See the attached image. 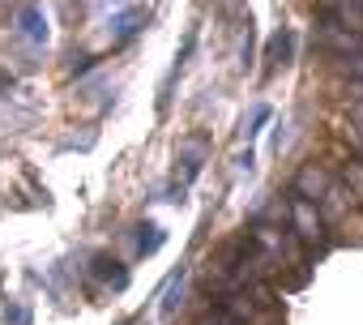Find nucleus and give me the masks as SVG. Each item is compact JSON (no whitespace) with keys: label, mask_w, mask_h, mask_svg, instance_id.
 Segmentation results:
<instances>
[{"label":"nucleus","mask_w":363,"mask_h":325,"mask_svg":"<svg viewBox=\"0 0 363 325\" xmlns=\"http://www.w3.org/2000/svg\"><path fill=\"white\" fill-rule=\"evenodd\" d=\"M286 219H291V231H295L299 244H320V240H325V219H320L316 202L291 193V202H286Z\"/></svg>","instance_id":"nucleus-1"},{"label":"nucleus","mask_w":363,"mask_h":325,"mask_svg":"<svg viewBox=\"0 0 363 325\" xmlns=\"http://www.w3.org/2000/svg\"><path fill=\"white\" fill-rule=\"evenodd\" d=\"M329 189H333V180H329V172L325 167H316V162H308V167H299V176H295V189L291 193H299V197H308V202H325L329 197Z\"/></svg>","instance_id":"nucleus-2"},{"label":"nucleus","mask_w":363,"mask_h":325,"mask_svg":"<svg viewBox=\"0 0 363 325\" xmlns=\"http://www.w3.org/2000/svg\"><path fill=\"white\" fill-rule=\"evenodd\" d=\"M329 22H337L342 31L363 35V0H329Z\"/></svg>","instance_id":"nucleus-3"},{"label":"nucleus","mask_w":363,"mask_h":325,"mask_svg":"<svg viewBox=\"0 0 363 325\" xmlns=\"http://www.w3.org/2000/svg\"><path fill=\"white\" fill-rule=\"evenodd\" d=\"M18 35H22L26 43H48V13H43L39 5H22V13H18Z\"/></svg>","instance_id":"nucleus-4"},{"label":"nucleus","mask_w":363,"mask_h":325,"mask_svg":"<svg viewBox=\"0 0 363 325\" xmlns=\"http://www.w3.org/2000/svg\"><path fill=\"white\" fill-rule=\"evenodd\" d=\"M201 158H206V141L201 137H189L184 145H179V162H184V172H179V189L201 176Z\"/></svg>","instance_id":"nucleus-5"},{"label":"nucleus","mask_w":363,"mask_h":325,"mask_svg":"<svg viewBox=\"0 0 363 325\" xmlns=\"http://www.w3.org/2000/svg\"><path fill=\"white\" fill-rule=\"evenodd\" d=\"M90 274H94L99 282H107L111 291H124V287H128V270H124V265H120L116 257H107V253H99V257H94Z\"/></svg>","instance_id":"nucleus-6"},{"label":"nucleus","mask_w":363,"mask_h":325,"mask_svg":"<svg viewBox=\"0 0 363 325\" xmlns=\"http://www.w3.org/2000/svg\"><path fill=\"white\" fill-rule=\"evenodd\" d=\"M184 287H189V270L179 265L175 274H171V282H167V291H162V321H175V312H179V304H184Z\"/></svg>","instance_id":"nucleus-7"},{"label":"nucleus","mask_w":363,"mask_h":325,"mask_svg":"<svg viewBox=\"0 0 363 325\" xmlns=\"http://www.w3.org/2000/svg\"><path fill=\"white\" fill-rule=\"evenodd\" d=\"M141 26H145V9H128V13H116V18H111V39H116V43H124V39H133Z\"/></svg>","instance_id":"nucleus-8"},{"label":"nucleus","mask_w":363,"mask_h":325,"mask_svg":"<svg viewBox=\"0 0 363 325\" xmlns=\"http://www.w3.org/2000/svg\"><path fill=\"white\" fill-rule=\"evenodd\" d=\"M162 244H167V231H162L158 223H141V227H137V253H141V257H154Z\"/></svg>","instance_id":"nucleus-9"},{"label":"nucleus","mask_w":363,"mask_h":325,"mask_svg":"<svg viewBox=\"0 0 363 325\" xmlns=\"http://www.w3.org/2000/svg\"><path fill=\"white\" fill-rule=\"evenodd\" d=\"M286 52H291V35H286V31H278V35L269 39V52H265L269 69H278V60H286Z\"/></svg>","instance_id":"nucleus-10"},{"label":"nucleus","mask_w":363,"mask_h":325,"mask_svg":"<svg viewBox=\"0 0 363 325\" xmlns=\"http://www.w3.org/2000/svg\"><path fill=\"white\" fill-rule=\"evenodd\" d=\"M265 120H269V107H265V103H257V107H252V120H244V137L252 141V137L261 133V124H265Z\"/></svg>","instance_id":"nucleus-11"},{"label":"nucleus","mask_w":363,"mask_h":325,"mask_svg":"<svg viewBox=\"0 0 363 325\" xmlns=\"http://www.w3.org/2000/svg\"><path fill=\"white\" fill-rule=\"evenodd\" d=\"M197 325H244V321H240V316H231V312H227V308L218 304V308H210V312H206V316H201Z\"/></svg>","instance_id":"nucleus-12"},{"label":"nucleus","mask_w":363,"mask_h":325,"mask_svg":"<svg viewBox=\"0 0 363 325\" xmlns=\"http://www.w3.org/2000/svg\"><path fill=\"white\" fill-rule=\"evenodd\" d=\"M346 189H350V197L363 202V162H350L346 167Z\"/></svg>","instance_id":"nucleus-13"},{"label":"nucleus","mask_w":363,"mask_h":325,"mask_svg":"<svg viewBox=\"0 0 363 325\" xmlns=\"http://www.w3.org/2000/svg\"><path fill=\"white\" fill-rule=\"evenodd\" d=\"M337 69H342V73H346L350 82H363V52H359V56H346V60H342Z\"/></svg>","instance_id":"nucleus-14"},{"label":"nucleus","mask_w":363,"mask_h":325,"mask_svg":"<svg viewBox=\"0 0 363 325\" xmlns=\"http://www.w3.org/2000/svg\"><path fill=\"white\" fill-rule=\"evenodd\" d=\"M5 325H30V308H26V304H9Z\"/></svg>","instance_id":"nucleus-15"},{"label":"nucleus","mask_w":363,"mask_h":325,"mask_svg":"<svg viewBox=\"0 0 363 325\" xmlns=\"http://www.w3.org/2000/svg\"><path fill=\"white\" fill-rule=\"evenodd\" d=\"M350 94H354V103H363V82H350Z\"/></svg>","instance_id":"nucleus-16"},{"label":"nucleus","mask_w":363,"mask_h":325,"mask_svg":"<svg viewBox=\"0 0 363 325\" xmlns=\"http://www.w3.org/2000/svg\"><path fill=\"white\" fill-rule=\"evenodd\" d=\"M120 325H141V321H120Z\"/></svg>","instance_id":"nucleus-17"}]
</instances>
